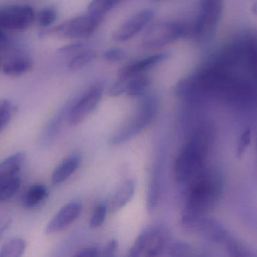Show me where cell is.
Masks as SVG:
<instances>
[{"label":"cell","mask_w":257,"mask_h":257,"mask_svg":"<svg viewBox=\"0 0 257 257\" xmlns=\"http://www.w3.org/2000/svg\"><path fill=\"white\" fill-rule=\"evenodd\" d=\"M175 94L183 100L216 97L231 103L244 104L255 99L251 79L222 67L211 60L193 74L181 79Z\"/></svg>","instance_id":"1"},{"label":"cell","mask_w":257,"mask_h":257,"mask_svg":"<svg viewBox=\"0 0 257 257\" xmlns=\"http://www.w3.org/2000/svg\"><path fill=\"white\" fill-rule=\"evenodd\" d=\"M222 181L219 174L202 170L192 179L187 204L182 217L183 225L195 218L204 216L215 205L222 192Z\"/></svg>","instance_id":"2"},{"label":"cell","mask_w":257,"mask_h":257,"mask_svg":"<svg viewBox=\"0 0 257 257\" xmlns=\"http://www.w3.org/2000/svg\"><path fill=\"white\" fill-rule=\"evenodd\" d=\"M208 131L206 127L198 128L179 153L174 165V175L177 181H190L202 171L211 141Z\"/></svg>","instance_id":"3"},{"label":"cell","mask_w":257,"mask_h":257,"mask_svg":"<svg viewBox=\"0 0 257 257\" xmlns=\"http://www.w3.org/2000/svg\"><path fill=\"white\" fill-rule=\"evenodd\" d=\"M158 106L156 96L153 94L145 96L141 101L138 114L127 125L111 138L109 144L112 146L121 145L141 133L156 118Z\"/></svg>","instance_id":"4"},{"label":"cell","mask_w":257,"mask_h":257,"mask_svg":"<svg viewBox=\"0 0 257 257\" xmlns=\"http://www.w3.org/2000/svg\"><path fill=\"white\" fill-rule=\"evenodd\" d=\"M102 18L88 14L74 18L54 28L40 31L41 37L57 36L67 39H84L92 35L101 23Z\"/></svg>","instance_id":"5"},{"label":"cell","mask_w":257,"mask_h":257,"mask_svg":"<svg viewBox=\"0 0 257 257\" xmlns=\"http://www.w3.org/2000/svg\"><path fill=\"white\" fill-rule=\"evenodd\" d=\"M223 10V0H200L199 11L194 28L201 43L210 41L217 29Z\"/></svg>","instance_id":"6"},{"label":"cell","mask_w":257,"mask_h":257,"mask_svg":"<svg viewBox=\"0 0 257 257\" xmlns=\"http://www.w3.org/2000/svg\"><path fill=\"white\" fill-rule=\"evenodd\" d=\"M188 33L186 25L180 22H159L147 30L142 46L145 49H159L186 37Z\"/></svg>","instance_id":"7"},{"label":"cell","mask_w":257,"mask_h":257,"mask_svg":"<svg viewBox=\"0 0 257 257\" xmlns=\"http://www.w3.org/2000/svg\"><path fill=\"white\" fill-rule=\"evenodd\" d=\"M168 233L161 226L146 228L138 236L129 251L130 256H156L165 249L168 242Z\"/></svg>","instance_id":"8"},{"label":"cell","mask_w":257,"mask_h":257,"mask_svg":"<svg viewBox=\"0 0 257 257\" xmlns=\"http://www.w3.org/2000/svg\"><path fill=\"white\" fill-rule=\"evenodd\" d=\"M103 88L104 84L97 82L71 101L67 119L72 126L82 123L97 107L101 100Z\"/></svg>","instance_id":"9"},{"label":"cell","mask_w":257,"mask_h":257,"mask_svg":"<svg viewBox=\"0 0 257 257\" xmlns=\"http://www.w3.org/2000/svg\"><path fill=\"white\" fill-rule=\"evenodd\" d=\"M35 19L30 6H12L0 9V29L24 31L28 29Z\"/></svg>","instance_id":"10"},{"label":"cell","mask_w":257,"mask_h":257,"mask_svg":"<svg viewBox=\"0 0 257 257\" xmlns=\"http://www.w3.org/2000/svg\"><path fill=\"white\" fill-rule=\"evenodd\" d=\"M154 16L155 12L150 9L136 13L113 33L112 39L114 41L121 43L133 38L151 22Z\"/></svg>","instance_id":"11"},{"label":"cell","mask_w":257,"mask_h":257,"mask_svg":"<svg viewBox=\"0 0 257 257\" xmlns=\"http://www.w3.org/2000/svg\"><path fill=\"white\" fill-rule=\"evenodd\" d=\"M184 227L195 230L206 238L218 243H225L231 236L219 222L204 216L197 217Z\"/></svg>","instance_id":"12"},{"label":"cell","mask_w":257,"mask_h":257,"mask_svg":"<svg viewBox=\"0 0 257 257\" xmlns=\"http://www.w3.org/2000/svg\"><path fill=\"white\" fill-rule=\"evenodd\" d=\"M82 210V204L78 201L66 204L51 219L46 226V232L51 234L65 229L79 218Z\"/></svg>","instance_id":"13"},{"label":"cell","mask_w":257,"mask_h":257,"mask_svg":"<svg viewBox=\"0 0 257 257\" xmlns=\"http://www.w3.org/2000/svg\"><path fill=\"white\" fill-rule=\"evenodd\" d=\"M170 56H171V54L168 52H161V53L143 58V59L135 61V62L126 66L121 70L118 76L128 79L135 77V76L144 75L146 72L149 71L153 67L157 66L158 64L168 60Z\"/></svg>","instance_id":"14"},{"label":"cell","mask_w":257,"mask_h":257,"mask_svg":"<svg viewBox=\"0 0 257 257\" xmlns=\"http://www.w3.org/2000/svg\"><path fill=\"white\" fill-rule=\"evenodd\" d=\"M81 162L82 157L79 153H74L66 158L53 171L52 176L53 184H61L70 178L77 171L80 166Z\"/></svg>","instance_id":"15"},{"label":"cell","mask_w":257,"mask_h":257,"mask_svg":"<svg viewBox=\"0 0 257 257\" xmlns=\"http://www.w3.org/2000/svg\"><path fill=\"white\" fill-rule=\"evenodd\" d=\"M26 156L25 152H19L7 158L0 163V183L19 175L26 160Z\"/></svg>","instance_id":"16"},{"label":"cell","mask_w":257,"mask_h":257,"mask_svg":"<svg viewBox=\"0 0 257 257\" xmlns=\"http://www.w3.org/2000/svg\"><path fill=\"white\" fill-rule=\"evenodd\" d=\"M70 103H71V102L70 101L67 104L64 105L62 109H60L58 113L55 115V117L51 120L50 122L46 127L44 135L43 136V144H50L52 141H54L58 134L59 133L63 121L68 116Z\"/></svg>","instance_id":"17"},{"label":"cell","mask_w":257,"mask_h":257,"mask_svg":"<svg viewBox=\"0 0 257 257\" xmlns=\"http://www.w3.org/2000/svg\"><path fill=\"white\" fill-rule=\"evenodd\" d=\"M33 62L30 58L20 57L7 61L4 64V74L11 77H18L28 73L32 69Z\"/></svg>","instance_id":"18"},{"label":"cell","mask_w":257,"mask_h":257,"mask_svg":"<svg viewBox=\"0 0 257 257\" xmlns=\"http://www.w3.org/2000/svg\"><path fill=\"white\" fill-rule=\"evenodd\" d=\"M48 189L44 184L34 185L28 189L22 199L25 208L31 209L38 206L48 196Z\"/></svg>","instance_id":"19"},{"label":"cell","mask_w":257,"mask_h":257,"mask_svg":"<svg viewBox=\"0 0 257 257\" xmlns=\"http://www.w3.org/2000/svg\"><path fill=\"white\" fill-rule=\"evenodd\" d=\"M135 192V182L133 180L126 181L114 195L110 203L111 209L116 210L125 206L132 199Z\"/></svg>","instance_id":"20"},{"label":"cell","mask_w":257,"mask_h":257,"mask_svg":"<svg viewBox=\"0 0 257 257\" xmlns=\"http://www.w3.org/2000/svg\"><path fill=\"white\" fill-rule=\"evenodd\" d=\"M151 79L148 76L141 75L127 79L125 93L131 97H140L145 94L150 85Z\"/></svg>","instance_id":"21"},{"label":"cell","mask_w":257,"mask_h":257,"mask_svg":"<svg viewBox=\"0 0 257 257\" xmlns=\"http://www.w3.org/2000/svg\"><path fill=\"white\" fill-rule=\"evenodd\" d=\"M27 243L22 238H13L9 240L0 249V257H19L23 255Z\"/></svg>","instance_id":"22"},{"label":"cell","mask_w":257,"mask_h":257,"mask_svg":"<svg viewBox=\"0 0 257 257\" xmlns=\"http://www.w3.org/2000/svg\"><path fill=\"white\" fill-rule=\"evenodd\" d=\"M22 185L20 176L16 175L0 183V202L8 201L16 195Z\"/></svg>","instance_id":"23"},{"label":"cell","mask_w":257,"mask_h":257,"mask_svg":"<svg viewBox=\"0 0 257 257\" xmlns=\"http://www.w3.org/2000/svg\"><path fill=\"white\" fill-rule=\"evenodd\" d=\"M121 0H91L88 7V12L93 16L103 17L105 14L115 8Z\"/></svg>","instance_id":"24"},{"label":"cell","mask_w":257,"mask_h":257,"mask_svg":"<svg viewBox=\"0 0 257 257\" xmlns=\"http://www.w3.org/2000/svg\"><path fill=\"white\" fill-rule=\"evenodd\" d=\"M97 56V54L91 49H85L78 52L70 60L69 69L71 71H77L88 65Z\"/></svg>","instance_id":"25"},{"label":"cell","mask_w":257,"mask_h":257,"mask_svg":"<svg viewBox=\"0 0 257 257\" xmlns=\"http://www.w3.org/2000/svg\"><path fill=\"white\" fill-rule=\"evenodd\" d=\"M16 112V106L8 100H0V133L6 128Z\"/></svg>","instance_id":"26"},{"label":"cell","mask_w":257,"mask_h":257,"mask_svg":"<svg viewBox=\"0 0 257 257\" xmlns=\"http://www.w3.org/2000/svg\"><path fill=\"white\" fill-rule=\"evenodd\" d=\"M161 185L159 177L157 174H154L153 180L150 182L147 195V206L149 208H154L156 207L160 198Z\"/></svg>","instance_id":"27"},{"label":"cell","mask_w":257,"mask_h":257,"mask_svg":"<svg viewBox=\"0 0 257 257\" xmlns=\"http://www.w3.org/2000/svg\"><path fill=\"white\" fill-rule=\"evenodd\" d=\"M230 255L236 257L251 256L249 249L238 240L230 236L229 238L224 243Z\"/></svg>","instance_id":"28"},{"label":"cell","mask_w":257,"mask_h":257,"mask_svg":"<svg viewBox=\"0 0 257 257\" xmlns=\"http://www.w3.org/2000/svg\"><path fill=\"white\" fill-rule=\"evenodd\" d=\"M58 18V13L55 8L49 7L42 10L38 16L39 25L43 28H49L53 25Z\"/></svg>","instance_id":"29"},{"label":"cell","mask_w":257,"mask_h":257,"mask_svg":"<svg viewBox=\"0 0 257 257\" xmlns=\"http://www.w3.org/2000/svg\"><path fill=\"white\" fill-rule=\"evenodd\" d=\"M106 212L107 210H106V205L103 204H99L96 207L90 219V227L91 228H97L101 226L106 219Z\"/></svg>","instance_id":"30"},{"label":"cell","mask_w":257,"mask_h":257,"mask_svg":"<svg viewBox=\"0 0 257 257\" xmlns=\"http://www.w3.org/2000/svg\"><path fill=\"white\" fill-rule=\"evenodd\" d=\"M251 131L249 128L245 129L240 136L238 143H237V150H236V156L237 158H240L247 149L248 146L250 144Z\"/></svg>","instance_id":"31"},{"label":"cell","mask_w":257,"mask_h":257,"mask_svg":"<svg viewBox=\"0 0 257 257\" xmlns=\"http://www.w3.org/2000/svg\"><path fill=\"white\" fill-rule=\"evenodd\" d=\"M126 52L119 48H112L106 51L103 55V59L108 62H120L125 58Z\"/></svg>","instance_id":"32"},{"label":"cell","mask_w":257,"mask_h":257,"mask_svg":"<svg viewBox=\"0 0 257 257\" xmlns=\"http://www.w3.org/2000/svg\"><path fill=\"white\" fill-rule=\"evenodd\" d=\"M190 248L186 243L182 242H176L170 247V255L174 256H184L189 254Z\"/></svg>","instance_id":"33"},{"label":"cell","mask_w":257,"mask_h":257,"mask_svg":"<svg viewBox=\"0 0 257 257\" xmlns=\"http://www.w3.org/2000/svg\"><path fill=\"white\" fill-rule=\"evenodd\" d=\"M85 49V46L82 43H73V44L67 45L59 49V52L64 55H75L78 52H81Z\"/></svg>","instance_id":"34"},{"label":"cell","mask_w":257,"mask_h":257,"mask_svg":"<svg viewBox=\"0 0 257 257\" xmlns=\"http://www.w3.org/2000/svg\"><path fill=\"white\" fill-rule=\"evenodd\" d=\"M100 255V249L98 246H91L84 248L76 254V256L95 257Z\"/></svg>","instance_id":"35"},{"label":"cell","mask_w":257,"mask_h":257,"mask_svg":"<svg viewBox=\"0 0 257 257\" xmlns=\"http://www.w3.org/2000/svg\"><path fill=\"white\" fill-rule=\"evenodd\" d=\"M118 249V243L116 240H111L102 250L100 255L102 256H113Z\"/></svg>","instance_id":"36"},{"label":"cell","mask_w":257,"mask_h":257,"mask_svg":"<svg viewBox=\"0 0 257 257\" xmlns=\"http://www.w3.org/2000/svg\"><path fill=\"white\" fill-rule=\"evenodd\" d=\"M7 42H8V39H7V36L4 34L2 29H0V46L7 44Z\"/></svg>","instance_id":"37"},{"label":"cell","mask_w":257,"mask_h":257,"mask_svg":"<svg viewBox=\"0 0 257 257\" xmlns=\"http://www.w3.org/2000/svg\"><path fill=\"white\" fill-rule=\"evenodd\" d=\"M10 223H11V221H8L2 228H0V239L2 238L4 234H5L6 231H7V228L10 225Z\"/></svg>","instance_id":"38"},{"label":"cell","mask_w":257,"mask_h":257,"mask_svg":"<svg viewBox=\"0 0 257 257\" xmlns=\"http://www.w3.org/2000/svg\"><path fill=\"white\" fill-rule=\"evenodd\" d=\"M0 69H1V64H0Z\"/></svg>","instance_id":"39"},{"label":"cell","mask_w":257,"mask_h":257,"mask_svg":"<svg viewBox=\"0 0 257 257\" xmlns=\"http://www.w3.org/2000/svg\"><path fill=\"white\" fill-rule=\"evenodd\" d=\"M156 1H157V0H156Z\"/></svg>","instance_id":"40"}]
</instances>
